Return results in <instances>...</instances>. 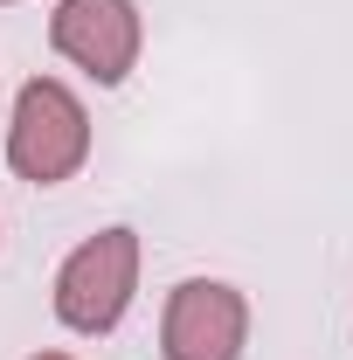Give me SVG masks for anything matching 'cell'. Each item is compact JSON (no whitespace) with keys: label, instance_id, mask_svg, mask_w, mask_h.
Here are the masks:
<instances>
[{"label":"cell","instance_id":"cell-1","mask_svg":"<svg viewBox=\"0 0 353 360\" xmlns=\"http://www.w3.org/2000/svg\"><path fill=\"white\" fill-rule=\"evenodd\" d=\"M90 160V111L84 97L63 84V77H35L14 97V118H7V167L28 180V187H63Z\"/></svg>","mask_w":353,"mask_h":360},{"label":"cell","instance_id":"cell-2","mask_svg":"<svg viewBox=\"0 0 353 360\" xmlns=\"http://www.w3.org/2000/svg\"><path fill=\"white\" fill-rule=\"evenodd\" d=\"M132 291H139V229H125V222L97 229L56 270V319L84 340H104L132 312Z\"/></svg>","mask_w":353,"mask_h":360},{"label":"cell","instance_id":"cell-3","mask_svg":"<svg viewBox=\"0 0 353 360\" xmlns=\"http://www.w3.org/2000/svg\"><path fill=\"white\" fill-rule=\"evenodd\" d=\"M49 42L63 63H77L90 84H125L146 49V21H139L132 0H63L49 14Z\"/></svg>","mask_w":353,"mask_h":360},{"label":"cell","instance_id":"cell-4","mask_svg":"<svg viewBox=\"0 0 353 360\" xmlns=\"http://www.w3.org/2000/svg\"><path fill=\"white\" fill-rule=\"evenodd\" d=\"M250 347V298L222 277H187L167 298L160 354L167 360H243Z\"/></svg>","mask_w":353,"mask_h":360},{"label":"cell","instance_id":"cell-5","mask_svg":"<svg viewBox=\"0 0 353 360\" xmlns=\"http://www.w3.org/2000/svg\"><path fill=\"white\" fill-rule=\"evenodd\" d=\"M35 360H70V354H35Z\"/></svg>","mask_w":353,"mask_h":360},{"label":"cell","instance_id":"cell-6","mask_svg":"<svg viewBox=\"0 0 353 360\" xmlns=\"http://www.w3.org/2000/svg\"><path fill=\"white\" fill-rule=\"evenodd\" d=\"M0 7H14V0H0Z\"/></svg>","mask_w":353,"mask_h":360}]
</instances>
